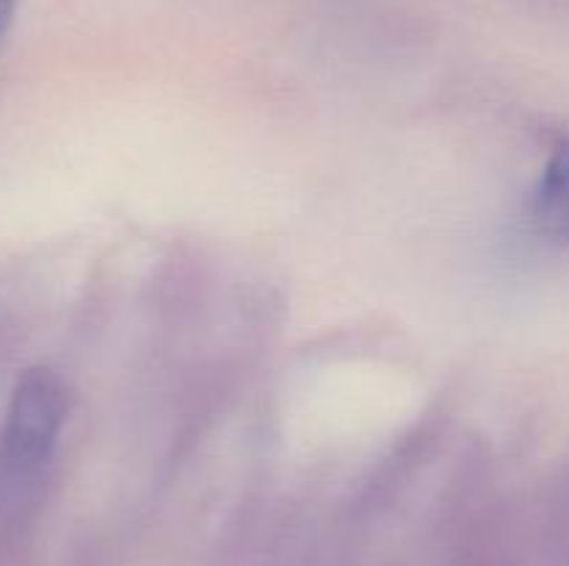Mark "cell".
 Returning a JSON list of instances; mask_svg holds the SVG:
<instances>
[{"mask_svg": "<svg viewBox=\"0 0 569 566\" xmlns=\"http://www.w3.org/2000/svg\"><path fill=\"white\" fill-rule=\"evenodd\" d=\"M67 420V392L48 366H31L14 383L0 431V458L14 472H31L53 453Z\"/></svg>", "mask_w": 569, "mask_h": 566, "instance_id": "obj_1", "label": "cell"}, {"mask_svg": "<svg viewBox=\"0 0 569 566\" xmlns=\"http://www.w3.org/2000/svg\"><path fill=\"white\" fill-rule=\"evenodd\" d=\"M537 220L553 236H569V139L559 144L537 189Z\"/></svg>", "mask_w": 569, "mask_h": 566, "instance_id": "obj_2", "label": "cell"}, {"mask_svg": "<svg viewBox=\"0 0 569 566\" xmlns=\"http://www.w3.org/2000/svg\"><path fill=\"white\" fill-rule=\"evenodd\" d=\"M14 6H17V0H0V42H3L6 31H9V26H11Z\"/></svg>", "mask_w": 569, "mask_h": 566, "instance_id": "obj_3", "label": "cell"}]
</instances>
